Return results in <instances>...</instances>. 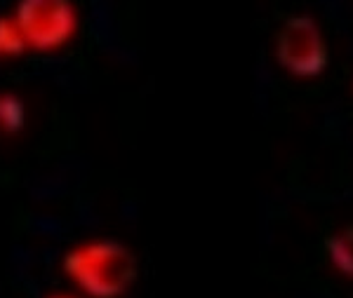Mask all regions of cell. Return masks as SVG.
I'll list each match as a JSON object with an SVG mask.
<instances>
[{"instance_id": "obj_1", "label": "cell", "mask_w": 353, "mask_h": 298, "mask_svg": "<svg viewBox=\"0 0 353 298\" xmlns=\"http://www.w3.org/2000/svg\"><path fill=\"white\" fill-rule=\"evenodd\" d=\"M64 273L88 296L118 298L137 279V259L118 240H94L68 251Z\"/></svg>"}, {"instance_id": "obj_7", "label": "cell", "mask_w": 353, "mask_h": 298, "mask_svg": "<svg viewBox=\"0 0 353 298\" xmlns=\"http://www.w3.org/2000/svg\"><path fill=\"white\" fill-rule=\"evenodd\" d=\"M50 298H73V296H66V294H57V296H50Z\"/></svg>"}, {"instance_id": "obj_5", "label": "cell", "mask_w": 353, "mask_h": 298, "mask_svg": "<svg viewBox=\"0 0 353 298\" xmlns=\"http://www.w3.org/2000/svg\"><path fill=\"white\" fill-rule=\"evenodd\" d=\"M26 50V38L10 17H0V56H17Z\"/></svg>"}, {"instance_id": "obj_2", "label": "cell", "mask_w": 353, "mask_h": 298, "mask_svg": "<svg viewBox=\"0 0 353 298\" xmlns=\"http://www.w3.org/2000/svg\"><path fill=\"white\" fill-rule=\"evenodd\" d=\"M276 59L297 78H316L327 68L330 52L321 26L309 14L288 17L276 38Z\"/></svg>"}, {"instance_id": "obj_6", "label": "cell", "mask_w": 353, "mask_h": 298, "mask_svg": "<svg viewBox=\"0 0 353 298\" xmlns=\"http://www.w3.org/2000/svg\"><path fill=\"white\" fill-rule=\"evenodd\" d=\"M24 123V108L14 96H0V125L8 131H17Z\"/></svg>"}, {"instance_id": "obj_4", "label": "cell", "mask_w": 353, "mask_h": 298, "mask_svg": "<svg viewBox=\"0 0 353 298\" xmlns=\"http://www.w3.org/2000/svg\"><path fill=\"white\" fill-rule=\"evenodd\" d=\"M327 256L341 275L353 277V226L344 228L325 242Z\"/></svg>"}, {"instance_id": "obj_3", "label": "cell", "mask_w": 353, "mask_h": 298, "mask_svg": "<svg viewBox=\"0 0 353 298\" xmlns=\"http://www.w3.org/2000/svg\"><path fill=\"white\" fill-rule=\"evenodd\" d=\"M14 21L26 45L54 50L76 31V10L68 0H19Z\"/></svg>"}]
</instances>
